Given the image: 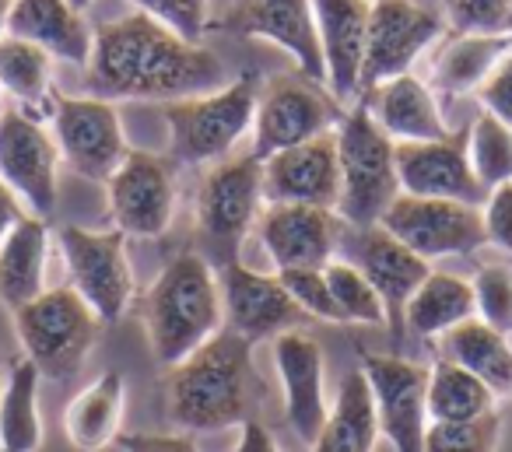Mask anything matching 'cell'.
<instances>
[{
	"instance_id": "4fadbf2b",
	"label": "cell",
	"mask_w": 512,
	"mask_h": 452,
	"mask_svg": "<svg viewBox=\"0 0 512 452\" xmlns=\"http://www.w3.org/2000/svg\"><path fill=\"white\" fill-rule=\"evenodd\" d=\"M379 225L400 239L407 249H414L425 260L439 256H470L481 246H488L484 235V214L474 204L439 197H414V193H397Z\"/></svg>"
},
{
	"instance_id": "8d00e7d4",
	"label": "cell",
	"mask_w": 512,
	"mask_h": 452,
	"mask_svg": "<svg viewBox=\"0 0 512 452\" xmlns=\"http://www.w3.org/2000/svg\"><path fill=\"white\" fill-rule=\"evenodd\" d=\"M502 421L498 414L474 417V421H432L425 435V452H495Z\"/></svg>"
},
{
	"instance_id": "603a6c76",
	"label": "cell",
	"mask_w": 512,
	"mask_h": 452,
	"mask_svg": "<svg viewBox=\"0 0 512 452\" xmlns=\"http://www.w3.org/2000/svg\"><path fill=\"white\" fill-rule=\"evenodd\" d=\"M274 365L285 386V414L302 442L316 445L330 407L323 396V347L306 330H288L274 337Z\"/></svg>"
},
{
	"instance_id": "5b68a950",
	"label": "cell",
	"mask_w": 512,
	"mask_h": 452,
	"mask_svg": "<svg viewBox=\"0 0 512 452\" xmlns=\"http://www.w3.org/2000/svg\"><path fill=\"white\" fill-rule=\"evenodd\" d=\"M256 92H260L256 74H242L218 92L162 102L169 127V162L193 169L232 155L235 144L253 130Z\"/></svg>"
},
{
	"instance_id": "7c38bea8",
	"label": "cell",
	"mask_w": 512,
	"mask_h": 452,
	"mask_svg": "<svg viewBox=\"0 0 512 452\" xmlns=\"http://www.w3.org/2000/svg\"><path fill=\"white\" fill-rule=\"evenodd\" d=\"M446 25V15L425 0H372L358 95L400 74H411L418 57L446 32Z\"/></svg>"
},
{
	"instance_id": "836d02e7",
	"label": "cell",
	"mask_w": 512,
	"mask_h": 452,
	"mask_svg": "<svg viewBox=\"0 0 512 452\" xmlns=\"http://www.w3.org/2000/svg\"><path fill=\"white\" fill-rule=\"evenodd\" d=\"M498 396L449 358H439L428 368V417L432 421H474L495 410Z\"/></svg>"
},
{
	"instance_id": "d590c367",
	"label": "cell",
	"mask_w": 512,
	"mask_h": 452,
	"mask_svg": "<svg viewBox=\"0 0 512 452\" xmlns=\"http://www.w3.org/2000/svg\"><path fill=\"white\" fill-rule=\"evenodd\" d=\"M470 165L484 190L512 183V130L491 113L470 123Z\"/></svg>"
},
{
	"instance_id": "30bf717a",
	"label": "cell",
	"mask_w": 512,
	"mask_h": 452,
	"mask_svg": "<svg viewBox=\"0 0 512 452\" xmlns=\"http://www.w3.org/2000/svg\"><path fill=\"white\" fill-rule=\"evenodd\" d=\"M50 123L60 158L81 179L106 183L123 165V158L130 155L120 113L106 99H95V95H57Z\"/></svg>"
},
{
	"instance_id": "ab89813d",
	"label": "cell",
	"mask_w": 512,
	"mask_h": 452,
	"mask_svg": "<svg viewBox=\"0 0 512 452\" xmlns=\"http://www.w3.org/2000/svg\"><path fill=\"white\" fill-rule=\"evenodd\" d=\"M130 4L193 43H200V36L211 29V0H130Z\"/></svg>"
},
{
	"instance_id": "60d3db41",
	"label": "cell",
	"mask_w": 512,
	"mask_h": 452,
	"mask_svg": "<svg viewBox=\"0 0 512 452\" xmlns=\"http://www.w3.org/2000/svg\"><path fill=\"white\" fill-rule=\"evenodd\" d=\"M449 29L463 36H505L509 0H449Z\"/></svg>"
},
{
	"instance_id": "277c9868",
	"label": "cell",
	"mask_w": 512,
	"mask_h": 452,
	"mask_svg": "<svg viewBox=\"0 0 512 452\" xmlns=\"http://www.w3.org/2000/svg\"><path fill=\"white\" fill-rule=\"evenodd\" d=\"M264 204V162L253 151L214 162L197 190V253L214 270L235 263Z\"/></svg>"
},
{
	"instance_id": "d4e9b609",
	"label": "cell",
	"mask_w": 512,
	"mask_h": 452,
	"mask_svg": "<svg viewBox=\"0 0 512 452\" xmlns=\"http://www.w3.org/2000/svg\"><path fill=\"white\" fill-rule=\"evenodd\" d=\"M8 32L43 46L53 60L64 64L88 67L92 60V29L85 22V11L74 8L71 0H15Z\"/></svg>"
},
{
	"instance_id": "83f0119b",
	"label": "cell",
	"mask_w": 512,
	"mask_h": 452,
	"mask_svg": "<svg viewBox=\"0 0 512 452\" xmlns=\"http://www.w3.org/2000/svg\"><path fill=\"white\" fill-rule=\"evenodd\" d=\"M0 92H8L22 113L36 120L53 116V57L43 46L18 36H0Z\"/></svg>"
},
{
	"instance_id": "7a4b0ae2",
	"label": "cell",
	"mask_w": 512,
	"mask_h": 452,
	"mask_svg": "<svg viewBox=\"0 0 512 452\" xmlns=\"http://www.w3.org/2000/svg\"><path fill=\"white\" fill-rule=\"evenodd\" d=\"M264 382L253 368V344L221 326L207 344L165 375V407L169 421L186 435L221 431L260 417Z\"/></svg>"
},
{
	"instance_id": "7dc6e473",
	"label": "cell",
	"mask_w": 512,
	"mask_h": 452,
	"mask_svg": "<svg viewBox=\"0 0 512 452\" xmlns=\"http://www.w3.org/2000/svg\"><path fill=\"white\" fill-rule=\"evenodd\" d=\"M11 4H15V0H0V36H8V18H11Z\"/></svg>"
},
{
	"instance_id": "484cf974",
	"label": "cell",
	"mask_w": 512,
	"mask_h": 452,
	"mask_svg": "<svg viewBox=\"0 0 512 452\" xmlns=\"http://www.w3.org/2000/svg\"><path fill=\"white\" fill-rule=\"evenodd\" d=\"M50 228L36 214H22L0 242V302L11 312L46 291Z\"/></svg>"
},
{
	"instance_id": "f1b7e54d",
	"label": "cell",
	"mask_w": 512,
	"mask_h": 452,
	"mask_svg": "<svg viewBox=\"0 0 512 452\" xmlns=\"http://www.w3.org/2000/svg\"><path fill=\"white\" fill-rule=\"evenodd\" d=\"M442 358L474 372L495 396H512V344L484 319H467L442 333Z\"/></svg>"
},
{
	"instance_id": "d6986e66",
	"label": "cell",
	"mask_w": 512,
	"mask_h": 452,
	"mask_svg": "<svg viewBox=\"0 0 512 452\" xmlns=\"http://www.w3.org/2000/svg\"><path fill=\"white\" fill-rule=\"evenodd\" d=\"M221 305H225V323L249 344L274 340L288 330H302L309 316L302 305L288 295L278 274H256L242 260L218 270Z\"/></svg>"
},
{
	"instance_id": "d6a6232c",
	"label": "cell",
	"mask_w": 512,
	"mask_h": 452,
	"mask_svg": "<svg viewBox=\"0 0 512 452\" xmlns=\"http://www.w3.org/2000/svg\"><path fill=\"white\" fill-rule=\"evenodd\" d=\"M39 368L29 358L8 365V379L0 386V449L39 452L43 445V417H39Z\"/></svg>"
},
{
	"instance_id": "9a60e30c",
	"label": "cell",
	"mask_w": 512,
	"mask_h": 452,
	"mask_svg": "<svg viewBox=\"0 0 512 452\" xmlns=\"http://www.w3.org/2000/svg\"><path fill=\"white\" fill-rule=\"evenodd\" d=\"M102 186L113 228H120L127 239H158L169 232L176 214V176L169 158L130 148L123 165Z\"/></svg>"
},
{
	"instance_id": "2e32d148",
	"label": "cell",
	"mask_w": 512,
	"mask_h": 452,
	"mask_svg": "<svg viewBox=\"0 0 512 452\" xmlns=\"http://www.w3.org/2000/svg\"><path fill=\"white\" fill-rule=\"evenodd\" d=\"M218 29L235 39H267L295 60L302 78L327 85L313 0H232Z\"/></svg>"
},
{
	"instance_id": "44dd1931",
	"label": "cell",
	"mask_w": 512,
	"mask_h": 452,
	"mask_svg": "<svg viewBox=\"0 0 512 452\" xmlns=\"http://www.w3.org/2000/svg\"><path fill=\"white\" fill-rule=\"evenodd\" d=\"M264 200L267 204H309L337 211L341 158H337L334 130L264 158Z\"/></svg>"
},
{
	"instance_id": "f5cc1de1",
	"label": "cell",
	"mask_w": 512,
	"mask_h": 452,
	"mask_svg": "<svg viewBox=\"0 0 512 452\" xmlns=\"http://www.w3.org/2000/svg\"><path fill=\"white\" fill-rule=\"evenodd\" d=\"M0 452H4V449H0Z\"/></svg>"
},
{
	"instance_id": "c3c4849f",
	"label": "cell",
	"mask_w": 512,
	"mask_h": 452,
	"mask_svg": "<svg viewBox=\"0 0 512 452\" xmlns=\"http://www.w3.org/2000/svg\"><path fill=\"white\" fill-rule=\"evenodd\" d=\"M71 4H74V8H78V11H88V8H92V4H95V0H71Z\"/></svg>"
},
{
	"instance_id": "ac0fdd59",
	"label": "cell",
	"mask_w": 512,
	"mask_h": 452,
	"mask_svg": "<svg viewBox=\"0 0 512 452\" xmlns=\"http://www.w3.org/2000/svg\"><path fill=\"white\" fill-rule=\"evenodd\" d=\"M397 158V179L400 193L414 197H439V200H460V204L481 207L488 200V190L474 176L470 165V127L449 130L439 141H404L393 144Z\"/></svg>"
},
{
	"instance_id": "e0dca14e",
	"label": "cell",
	"mask_w": 512,
	"mask_h": 452,
	"mask_svg": "<svg viewBox=\"0 0 512 452\" xmlns=\"http://www.w3.org/2000/svg\"><path fill=\"white\" fill-rule=\"evenodd\" d=\"M362 372L372 386L379 431L393 442V452H425L428 435V368L400 354H365Z\"/></svg>"
},
{
	"instance_id": "ba28073f",
	"label": "cell",
	"mask_w": 512,
	"mask_h": 452,
	"mask_svg": "<svg viewBox=\"0 0 512 452\" xmlns=\"http://www.w3.org/2000/svg\"><path fill=\"white\" fill-rule=\"evenodd\" d=\"M341 106L323 85L302 74H271L256 92L253 113V155H278L295 144H306L320 134H330L341 123Z\"/></svg>"
},
{
	"instance_id": "74e56055",
	"label": "cell",
	"mask_w": 512,
	"mask_h": 452,
	"mask_svg": "<svg viewBox=\"0 0 512 452\" xmlns=\"http://www.w3.org/2000/svg\"><path fill=\"white\" fill-rule=\"evenodd\" d=\"M474 302H477V319L491 326V330L512 333V270L509 267H481L474 281Z\"/></svg>"
},
{
	"instance_id": "816d5d0a",
	"label": "cell",
	"mask_w": 512,
	"mask_h": 452,
	"mask_svg": "<svg viewBox=\"0 0 512 452\" xmlns=\"http://www.w3.org/2000/svg\"><path fill=\"white\" fill-rule=\"evenodd\" d=\"M0 386H4V382H0Z\"/></svg>"
},
{
	"instance_id": "52a82bcc",
	"label": "cell",
	"mask_w": 512,
	"mask_h": 452,
	"mask_svg": "<svg viewBox=\"0 0 512 452\" xmlns=\"http://www.w3.org/2000/svg\"><path fill=\"white\" fill-rule=\"evenodd\" d=\"M11 316L25 358L46 379H74L106 326L71 284L46 288Z\"/></svg>"
},
{
	"instance_id": "7bdbcfd3",
	"label": "cell",
	"mask_w": 512,
	"mask_h": 452,
	"mask_svg": "<svg viewBox=\"0 0 512 452\" xmlns=\"http://www.w3.org/2000/svg\"><path fill=\"white\" fill-rule=\"evenodd\" d=\"M484 235L488 246H498L502 253L512 256V183H502L495 190H488L484 200Z\"/></svg>"
},
{
	"instance_id": "8fae6325",
	"label": "cell",
	"mask_w": 512,
	"mask_h": 452,
	"mask_svg": "<svg viewBox=\"0 0 512 452\" xmlns=\"http://www.w3.org/2000/svg\"><path fill=\"white\" fill-rule=\"evenodd\" d=\"M60 253H64L71 288L95 309L102 323H116L134 302V270L127 256V235L88 232L78 225L60 228Z\"/></svg>"
},
{
	"instance_id": "9c48e42d",
	"label": "cell",
	"mask_w": 512,
	"mask_h": 452,
	"mask_svg": "<svg viewBox=\"0 0 512 452\" xmlns=\"http://www.w3.org/2000/svg\"><path fill=\"white\" fill-rule=\"evenodd\" d=\"M0 183L36 218H50L60 197V148L43 120L18 106L0 109Z\"/></svg>"
},
{
	"instance_id": "e575fe53",
	"label": "cell",
	"mask_w": 512,
	"mask_h": 452,
	"mask_svg": "<svg viewBox=\"0 0 512 452\" xmlns=\"http://www.w3.org/2000/svg\"><path fill=\"white\" fill-rule=\"evenodd\" d=\"M323 274H327V284H330V291H334L337 309L344 312V323L386 326L383 298H379V291L372 288L369 277H365L355 263L334 256V260L323 267Z\"/></svg>"
},
{
	"instance_id": "bcb514c9",
	"label": "cell",
	"mask_w": 512,
	"mask_h": 452,
	"mask_svg": "<svg viewBox=\"0 0 512 452\" xmlns=\"http://www.w3.org/2000/svg\"><path fill=\"white\" fill-rule=\"evenodd\" d=\"M22 214H29V211L18 204V197L8 190V186L0 183V242H4V235L18 225V218H22Z\"/></svg>"
},
{
	"instance_id": "f6af8a7d",
	"label": "cell",
	"mask_w": 512,
	"mask_h": 452,
	"mask_svg": "<svg viewBox=\"0 0 512 452\" xmlns=\"http://www.w3.org/2000/svg\"><path fill=\"white\" fill-rule=\"evenodd\" d=\"M235 452H278V442H274V435L267 431V424L260 421V417H253V421H246L239 428Z\"/></svg>"
},
{
	"instance_id": "681fc988",
	"label": "cell",
	"mask_w": 512,
	"mask_h": 452,
	"mask_svg": "<svg viewBox=\"0 0 512 452\" xmlns=\"http://www.w3.org/2000/svg\"><path fill=\"white\" fill-rule=\"evenodd\" d=\"M505 39H509V46H512V0H509V29H505Z\"/></svg>"
},
{
	"instance_id": "f907efd6",
	"label": "cell",
	"mask_w": 512,
	"mask_h": 452,
	"mask_svg": "<svg viewBox=\"0 0 512 452\" xmlns=\"http://www.w3.org/2000/svg\"><path fill=\"white\" fill-rule=\"evenodd\" d=\"M442 4H449V0H442Z\"/></svg>"
},
{
	"instance_id": "b9f144b4",
	"label": "cell",
	"mask_w": 512,
	"mask_h": 452,
	"mask_svg": "<svg viewBox=\"0 0 512 452\" xmlns=\"http://www.w3.org/2000/svg\"><path fill=\"white\" fill-rule=\"evenodd\" d=\"M474 95L484 106V113H491L495 120H502L512 130V50L498 60L495 71L484 78V85Z\"/></svg>"
},
{
	"instance_id": "cb8c5ba5",
	"label": "cell",
	"mask_w": 512,
	"mask_h": 452,
	"mask_svg": "<svg viewBox=\"0 0 512 452\" xmlns=\"http://www.w3.org/2000/svg\"><path fill=\"white\" fill-rule=\"evenodd\" d=\"M362 102L369 106L372 120L386 130L393 144L404 141H439L449 134V123L442 120V109L435 92L414 74H400L383 85H376L372 92L362 95Z\"/></svg>"
},
{
	"instance_id": "1f68e13d",
	"label": "cell",
	"mask_w": 512,
	"mask_h": 452,
	"mask_svg": "<svg viewBox=\"0 0 512 452\" xmlns=\"http://www.w3.org/2000/svg\"><path fill=\"white\" fill-rule=\"evenodd\" d=\"M509 50L512 46L505 36H463V32H453V39L435 57L428 88L446 95V99L477 92Z\"/></svg>"
},
{
	"instance_id": "6da1fadb",
	"label": "cell",
	"mask_w": 512,
	"mask_h": 452,
	"mask_svg": "<svg viewBox=\"0 0 512 452\" xmlns=\"http://www.w3.org/2000/svg\"><path fill=\"white\" fill-rule=\"evenodd\" d=\"M214 50L183 39L144 11L102 22L92 32L85 92L106 102H176L225 88Z\"/></svg>"
},
{
	"instance_id": "f546056e",
	"label": "cell",
	"mask_w": 512,
	"mask_h": 452,
	"mask_svg": "<svg viewBox=\"0 0 512 452\" xmlns=\"http://www.w3.org/2000/svg\"><path fill=\"white\" fill-rule=\"evenodd\" d=\"M379 435V414L376 400H372V386L365 372H351L341 382L334 407H330L327 421H323L320 435H316L313 452H372Z\"/></svg>"
},
{
	"instance_id": "ee69618b",
	"label": "cell",
	"mask_w": 512,
	"mask_h": 452,
	"mask_svg": "<svg viewBox=\"0 0 512 452\" xmlns=\"http://www.w3.org/2000/svg\"><path fill=\"white\" fill-rule=\"evenodd\" d=\"M116 445L123 452H200L186 431H169V435H120Z\"/></svg>"
},
{
	"instance_id": "4dcf8cb0",
	"label": "cell",
	"mask_w": 512,
	"mask_h": 452,
	"mask_svg": "<svg viewBox=\"0 0 512 452\" xmlns=\"http://www.w3.org/2000/svg\"><path fill=\"white\" fill-rule=\"evenodd\" d=\"M477 316L474 302V284L463 281L456 274H432L418 284V291L411 295L404 309V330H411L414 337H442L453 326L467 323Z\"/></svg>"
},
{
	"instance_id": "3957f363",
	"label": "cell",
	"mask_w": 512,
	"mask_h": 452,
	"mask_svg": "<svg viewBox=\"0 0 512 452\" xmlns=\"http://www.w3.org/2000/svg\"><path fill=\"white\" fill-rule=\"evenodd\" d=\"M141 316L158 365H179L225 326L218 270L197 249L172 256L144 295Z\"/></svg>"
},
{
	"instance_id": "5bb4252c",
	"label": "cell",
	"mask_w": 512,
	"mask_h": 452,
	"mask_svg": "<svg viewBox=\"0 0 512 452\" xmlns=\"http://www.w3.org/2000/svg\"><path fill=\"white\" fill-rule=\"evenodd\" d=\"M341 260L355 263L369 284L379 291L386 309V326H390L393 340H404V309L411 302V295L418 291V284L432 274L425 256H418L414 249H407L400 239H393L383 225H369V228H341Z\"/></svg>"
},
{
	"instance_id": "ffe728a7",
	"label": "cell",
	"mask_w": 512,
	"mask_h": 452,
	"mask_svg": "<svg viewBox=\"0 0 512 452\" xmlns=\"http://www.w3.org/2000/svg\"><path fill=\"white\" fill-rule=\"evenodd\" d=\"M344 221L337 211L309 204H264L256 239L264 242L274 270H323L337 256Z\"/></svg>"
},
{
	"instance_id": "8992f818",
	"label": "cell",
	"mask_w": 512,
	"mask_h": 452,
	"mask_svg": "<svg viewBox=\"0 0 512 452\" xmlns=\"http://www.w3.org/2000/svg\"><path fill=\"white\" fill-rule=\"evenodd\" d=\"M337 158H341V200L337 218L351 228L379 225L386 207L397 200V158L386 130L372 120L369 106L358 102L337 123Z\"/></svg>"
},
{
	"instance_id": "4316f807",
	"label": "cell",
	"mask_w": 512,
	"mask_h": 452,
	"mask_svg": "<svg viewBox=\"0 0 512 452\" xmlns=\"http://www.w3.org/2000/svg\"><path fill=\"white\" fill-rule=\"evenodd\" d=\"M123 403H127V379L123 372H106L81 389L64 414L67 442L78 452H102L120 438Z\"/></svg>"
},
{
	"instance_id": "f35d334b",
	"label": "cell",
	"mask_w": 512,
	"mask_h": 452,
	"mask_svg": "<svg viewBox=\"0 0 512 452\" xmlns=\"http://www.w3.org/2000/svg\"><path fill=\"white\" fill-rule=\"evenodd\" d=\"M281 284L288 288V295L302 305L309 319H323V323H344V312L337 309L334 291L327 284L323 270H278Z\"/></svg>"
},
{
	"instance_id": "7402d4cb",
	"label": "cell",
	"mask_w": 512,
	"mask_h": 452,
	"mask_svg": "<svg viewBox=\"0 0 512 452\" xmlns=\"http://www.w3.org/2000/svg\"><path fill=\"white\" fill-rule=\"evenodd\" d=\"M313 11L327 67V92L337 102L355 99L362 88L372 0H313Z\"/></svg>"
}]
</instances>
